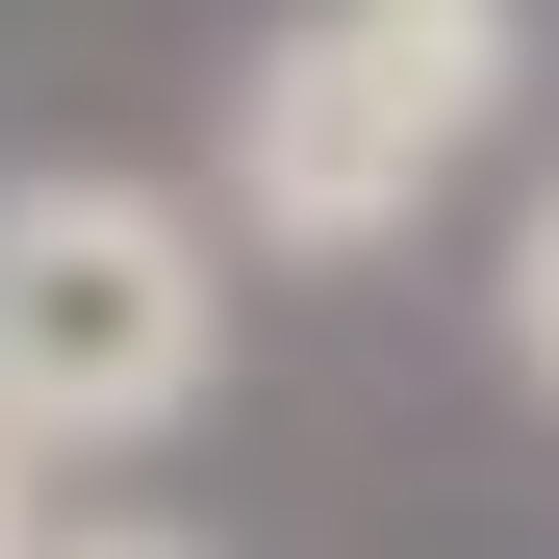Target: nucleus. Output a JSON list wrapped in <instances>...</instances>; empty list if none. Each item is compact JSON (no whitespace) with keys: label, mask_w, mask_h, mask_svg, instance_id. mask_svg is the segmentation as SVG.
<instances>
[{"label":"nucleus","mask_w":559,"mask_h":559,"mask_svg":"<svg viewBox=\"0 0 559 559\" xmlns=\"http://www.w3.org/2000/svg\"><path fill=\"white\" fill-rule=\"evenodd\" d=\"M229 204L153 153H26L0 178V432L51 457V484H128V457L204 432L229 382Z\"/></svg>","instance_id":"nucleus-2"},{"label":"nucleus","mask_w":559,"mask_h":559,"mask_svg":"<svg viewBox=\"0 0 559 559\" xmlns=\"http://www.w3.org/2000/svg\"><path fill=\"white\" fill-rule=\"evenodd\" d=\"M51 559H204V534H178V509H76Z\"/></svg>","instance_id":"nucleus-5"},{"label":"nucleus","mask_w":559,"mask_h":559,"mask_svg":"<svg viewBox=\"0 0 559 559\" xmlns=\"http://www.w3.org/2000/svg\"><path fill=\"white\" fill-rule=\"evenodd\" d=\"M509 103H534V0H254L204 204L254 280H356L509 153Z\"/></svg>","instance_id":"nucleus-1"},{"label":"nucleus","mask_w":559,"mask_h":559,"mask_svg":"<svg viewBox=\"0 0 559 559\" xmlns=\"http://www.w3.org/2000/svg\"><path fill=\"white\" fill-rule=\"evenodd\" d=\"M51 534H76V509H51V457L0 432V559H51Z\"/></svg>","instance_id":"nucleus-4"},{"label":"nucleus","mask_w":559,"mask_h":559,"mask_svg":"<svg viewBox=\"0 0 559 559\" xmlns=\"http://www.w3.org/2000/svg\"><path fill=\"white\" fill-rule=\"evenodd\" d=\"M484 356H509V407H559V153L509 178V229H484Z\"/></svg>","instance_id":"nucleus-3"}]
</instances>
